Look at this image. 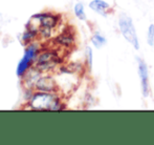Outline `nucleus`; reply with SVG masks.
Masks as SVG:
<instances>
[{
	"label": "nucleus",
	"instance_id": "nucleus-5",
	"mask_svg": "<svg viewBox=\"0 0 154 145\" xmlns=\"http://www.w3.org/2000/svg\"><path fill=\"white\" fill-rule=\"evenodd\" d=\"M61 58L54 52H44L38 58V70L48 71L55 68L57 64L61 63Z\"/></svg>",
	"mask_w": 154,
	"mask_h": 145
},
{
	"label": "nucleus",
	"instance_id": "nucleus-8",
	"mask_svg": "<svg viewBox=\"0 0 154 145\" xmlns=\"http://www.w3.org/2000/svg\"><path fill=\"white\" fill-rule=\"evenodd\" d=\"M55 41L63 47H71L72 45H75V33L70 29V27H68L55 39Z\"/></svg>",
	"mask_w": 154,
	"mask_h": 145
},
{
	"label": "nucleus",
	"instance_id": "nucleus-1",
	"mask_svg": "<svg viewBox=\"0 0 154 145\" xmlns=\"http://www.w3.org/2000/svg\"><path fill=\"white\" fill-rule=\"evenodd\" d=\"M29 105L31 109L36 110H61L65 109L59 97L48 92H40L35 94L32 97Z\"/></svg>",
	"mask_w": 154,
	"mask_h": 145
},
{
	"label": "nucleus",
	"instance_id": "nucleus-10",
	"mask_svg": "<svg viewBox=\"0 0 154 145\" xmlns=\"http://www.w3.org/2000/svg\"><path fill=\"white\" fill-rule=\"evenodd\" d=\"M90 41H91L92 45L95 49H102V47L107 44V39H106V37L99 31H95L94 33L92 34Z\"/></svg>",
	"mask_w": 154,
	"mask_h": 145
},
{
	"label": "nucleus",
	"instance_id": "nucleus-13",
	"mask_svg": "<svg viewBox=\"0 0 154 145\" xmlns=\"http://www.w3.org/2000/svg\"><path fill=\"white\" fill-rule=\"evenodd\" d=\"M147 43L149 46H154V24L151 23L147 30V37H146Z\"/></svg>",
	"mask_w": 154,
	"mask_h": 145
},
{
	"label": "nucleus",
	"instance_id": "nucleus-2",
	"mask_svg": "<svg viewBox=\"0 0 154 145\" xmlns=\"http://www.w3.org/2000/svg\"><path fill=\"white\" fill-rule=\"evenodd\" d=\"M118 25L120 33L122 34L124 39L127 42H129L134 49L138 51L140 47V43L137 36V32H136L135 29V25H134L131 17L128 16L127 14H121L119 16Z\"/></svg>",
	"mask_w": 154,
	"mask_h": 145
},
{
	"label": "nucleus",
	"instance_id": "nucleus-11",
	"mask_svg": "<svg viewBox=\"0 0 154 145\" xmlns=\"http://www.w3.org/2000/svg\"><path fill=\"white\" fill-rule=\"evenodd\" d=\"M73 12H75V15L79 20L81 21H85L87 19V16H86L85 13V8H84V4L82 2H77L73 6Z\"/></svg>",
	"mask_w": 154,
	"mask_h": 145
},
{
	"label": "nucleus",
	"instance_id": "nucleus-4",
	"mask_svg": "<svg viewBox=\"0 0 154 145\" xmlns=\"http://www.w3.org/2000/svg\"><path fill=\"white\" fill-rule=\"evenodd\" d=\"M32 18L38 20L39 22H40V24L42 25L40 33L44 37L51 35V30L58 24V21H59V16L53 15V14H47V13L34 15Z\"/></svg>",
	"mask_w": 154,
	"mask_h": 145
},
{
	"label": "nucleus",
	"instance_id": "nucleus-9",
	"mask_svg": "<svg viewBox=\"0 0 154 145\" xmlns=\"http://www.w3.org/2000/svg\"><path fill=\"white\" fill-rule=\"evenodd\" d=\"M56 83L51 78H40L38 81L36 82V88L40 92H48L53 93L56 90Z\"/></svg>",
	"mask_w": 154,
	"mask_h": 145
},
{
	"label": "nucleus",
	"instance_id": "nucleus-3",
	"mask_svg": "<svg viewBox=\"0 0 154 145\" xmlns=\"http://www.w3.org/2000/svg\"><path fill=\"white\" fill-rule=\"evenodd\" d=\"M136 63H137V74L140 77V90L144 98H148L150 96V83H149V68L144 59L136 57Z\"/></svg>",
	"mask_w": 154,
	"mask_h": 145
},
{
	"label": "nucleus",
	"instance_id": "nucleus-12",
	"mask_svg": "<svg viewBox=\"0 0 154 145\" xmlns=\"http://www.w3.org/2000/svg\"><path fill=\"white\" fill-rule=\"evenodd\" d=\"M85 64L89 70L92 68L93 51H92V47H90V46H86V49H85Z\"/></svg>",
	"mask_w": 154,
	"mask_h": 145
},
{
	"label": "nucleus",
	"instance_id": "nucleus-7",
	"mask_svg": "<svg viewBox=\"0 0 154 145\" xmlns=\"http://www.w3.org/2000/svg\"><path fill=\"white\" fill-rule=\"evenodd\" d=\"M89 8L103 17H107L112 12L111 5L106 0H91L89 2Z\"/></svg>",
	"mask_w": 154,
	"mask_h": 145
},
{
	"label": "nucleus",
	"instance_id": "nucleus-14",
	"mask_svg": "<svg viewBox=\"0 0 154 145\" xmlns=\"http://www.w3.org/2000/svg\"><path fill=\"white\" fill-rule=\"evenodd\" d=\"M37 34L36 31H34V30H27L26 32H25L24 34H23V42L24 43H29V41L32 40V38L35 37V35Z\"/></svg>",
	"mask_w": 154,
	"mask_h": 145
},
{
	"label": "nucleus",
	"instance_id": "nucleus-6",
	"mask_svg": "<svg viewBox=\"0 0 154 145\" xmlns=\"http://www.w3.org/2000/svg\"><path fill=\"white\" fill-rule=\"evenodd\" d=\"M37 53V45L36 44H32L25 49V54L23 56V58L21 59V61L19 62L18 68H17V75L19 77L23 76L25 74V72L27 71V68L31 65L32 59L35 58Z\"/></svg>",
	"mask_w": 154,
	"mask_h": 145
}]
</instances>
